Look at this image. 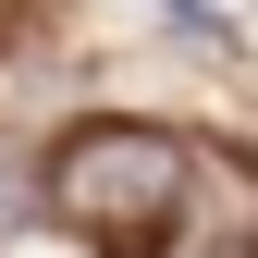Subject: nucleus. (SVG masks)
I'll use <instances>...</instances> for the list:
<instances>
[{
    "instance_id": "2",
    "label": "nucleus",
    "mask_w": 258,
    "mask_h": 258,
    "mask_svg": "<svg viewBox=\"0 0 258 258\" xmlns=\"http://www.w3.org/2000/svg\"><path fill=\"white\" fill-rule=\"evenodd\" d=\"M160 13H172V25H184V37H209V49H221V37H234V25H221V13H209V0H160Z\"/></svg>"
},
{
    "instance_id": "1",
    "label": "nucleus",
    "mask_w": 258,
    "mask_h": 258,
    "mask_svg": "<svg viewBox=\"0 0 258 258\" xmlns=\"http://www.w3.org/2000/svg\"><path fill=\"white\" fill-rule=\"evenodd\" d=\"M172 197H184V148L160 136V123H86V136L49 160V209L86 221V234H111V221H172Z\"/></svg>"
}]
</instances>
